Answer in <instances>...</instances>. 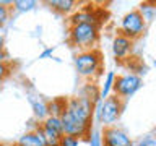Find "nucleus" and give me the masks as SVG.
I'll use <instances>...</instances> for the list:
<instances>
[{
	"mask_svg": "<svg viewBox=\"0 0 156 146\" xmlns=\"http://www.w3.org/2000/svg\"><path fill=\"white\" fill-rule=\"evenodd\" d=\"M94 120V102L88 97L76 94L68 97L65 110L60 115L63 135H72L76 138H88Z\"/></svg>",
	"mask_w": 156,
	"mask_h": 146,
	"instance_id": "nucleus-1",
	"label": "nucleus"
},
{
	"mask_svg": "<svg viewBox=\"0 0 156 146\" xmlns=\"http://www.w3.org/2000/svg\"><path fill=\"white\" fill-rule=\"evenodd\" d=\"M124 109H125V102L119 99L117 96L111 94L104 101H98L94 104V120L102 128L112 127L120 120Z\"/></svg>",
	"mask_w": 156,
	"mask_h": 146,
	"instance_id": "nucleus-2",
	"label": "nucleus"
},
{
	"mask_svg": "<svg viewBox=\"0 0 156 146\" xmlns=\"http://www.w3.org/2000/svg\"><path fill=\"white\" fill-rule=\"evenodd\" d=\"M76 73L85 80L94 81L98 76L102 75V55L98 49L91 50H80L73 58Z\"/></svg>",
	"mask_w": 156,
	"mask_h": 146,
	"instance_id": "nucleus-3",
	"label": "nucleus"
},
{
	"mask_svg": "<svg viewBox=\"0 0 156 146\" xmlns=\"http://www.w3.org/2000/svg\"><path fill=\"white\" fill-rule=\"evenodd\" d=\"M68 42L80 50H91L96 49L99 42V26L90 23L73 24L68 29Z\"/></svg>",
	"mask_w": 156,
	"mask_h": 146,
	"instance_id": "nucleus-4",
	"label": "nucleus"
},
{
	"mask_svg": "<svg viewBox=\"0 0 156 146\" xmlns=\"http://www.w3.org/2000/svg\"><path fill=\"white\" fill-rule=\"evenodd\" d=\"M143 88V78L135 71H125L122 75L115 76L112 94L117 96L122 101H129L132 96H135Z\"/></svg>",
	"mask_w": 156,
	"mask_h": 146,
	"instance_id": "nucleus-5",
	"label": "nucleus"
},
{
	"mask_svg": "<svg viewBox=\"0 0 156 146\" xmlns=\"http://www.w3.org/2000/svg\"><path fill=\"white\" fill-rule=\"evenodd\" d=\"M148 28V24L143 21V18L140 16V13L136 10H132V12L125 13L124 18L120 19V34L125 37H129L130 41H135V39L141 37Z\"/></svg>",
	"mask_w": 156,
	"mask_h": 146,
	"instance_id": "nucleus-6",
	"label": "nucleus"
},
{
	"mask_svg": "<svg viewBox=\"0 0 156 146\" xmlns=\"http://www.w3.org/2000/svg\"><path fill=\"white\" fill-rule=\"evenodd\" d=\"M101 140L102 146H130L132 138L125 130L119 128L117 125L104 127L101 130Z\"/></svg>",
	"mask_w": 156,
	"mask_h": 146,
	"instance_id": "nucleus-7",
	"label": "nucleus"
},
{
	"mask_svg": "<svg viewBox=\"0 0 156 146\" xmlns=\"http://www.w3.org/2000/svg\"><path fill=\"white\" fill-rule=\"evenodd\" d=\"M111 49H112V55H114L115 60L124 62L132 55V52H133V41H130L129 37H125V36H122L120 33H117L114 36V39H112Z\"/></svg>",
	"mask_w": 156,
	"mask_h": 146,
	"instance_id": "nucleus-8",
	"label": "nucleus"
},
{
	"mask_svg": "<svg viewBox=\"0 0 156 146\" xmlns=\"http://www.w3.org/2000/svg\"><path fill=\"white\" fill-rule=\"evenodd\" d=\"M81 23H90V24H96L99 26V16H98L96 10L93 8H83V10H78L70 16V26L73 24H81Z\"/></svg>",
	"mask_w": 156,
	"mask_h": 146,
	"instance_id": "nucleus-9",
	"label": "nucleus"
},
{
	"mask_svg": "<svg viewBox=\"0 0 156 146\" xmlns=\"http://www.w3.org/2000/svg\"><path fill=\"white\" fill-rule=\"evenodd\" d=\"M18 146H46L41 133V123H39L34 130H29L26 133H23L18 140Z\"/></svg>",
	"mask_w": 156,
	"mask_h": 146,
	"instance_id": "nucleus-10",
	"label": "nucleus"
},
{
	"mask_svg": "<svg viewBox=\"0 0 156 146\" xmlns=\"http://www.w3.org/2000/svg\"><path fill=\"white\" fill-rule=\"evenodd\" d=\"M29 104L33 109V115L37 122H42L46 117H49L47 114V101L41 96H29Z\"/></svg>",
	"mask_w": 156,
	"mask_h": 146,
	"instance_id": "nucleus-11",
	"label": "nucleus"
},
{
	"mask_svg": "<svg viewBox=\"0 0 156 146\" xmlns=\"http://www.w3.org/2000/svg\"><path fill=\"white\" fill-rule=\"evenodd\" d=\"M46 5H49L52 10H55L60 15H68L76 10V2L75 0H47Z\"/></svg>",
	"mask_w": 156,
	"mask_h": 146,
	"instance_id": "nucleus-12",
	"label": "nucleus"
},
{
	"mask_svg": "<svg viewBox=\"0 0 156 146\" xmlns=\"http://www.w3.org/2000/svg\"><path fill=\"white\" fill-rule=\"evenodd\" d=\"M136 12L140 13V16L143 18V21L146 24H150L156 18V5H154V2H141L140 7L136 8Z\"/></svg>",
	"mask_w": 156,
	"mask_h": 146,
	"instance_id": "nucleus-13",
	"label": "nucleus"
},
{
	"mask_svg": "<svg viewBox=\"0 0 156 146\" xmlns=\"http://www.w3.org/2000/svg\"><path fill=\"white\" fill-rule=\"evenodd\" d=\"M115 71H106V76H104V83L102 86L99 88V101H104L106 97H109L112 94V88H114V81H115Z\"/></svg>",
	"mask_w": 156,
	"mask_h": 146,
	"instance_id": "nucleus-14",
	"label": "nucleus"
},
{
	"mask_svg": "<svg viewBox=\"0 0 156 146\" xmlns=\"http://www.w3.org/2000/svg\"><path fill=\"white\" fill-rule=\"evenodd\" d=\"M65 97H55V99L47 102V114L51 117H60L62 112L65 110Z\"/></svg>",
	"mask_w": 156,
	"mask_h": 146,
	"instance_id": "nucleus-15",
	"label": "nucleus"
},
{
	"mask_svg": "<svg viewBox=\"0 0 156 146\" xmlns=\"http://www.w3.org/2000/svg\"><path fill=\"white\" fill-rule=\"evenodd\" d=\"M78 94L88 97V99H91L96 104V102L99 101V86H98L94 81H88V83H85V86L80 89Z\"/></svg>",
	"mask_w": 156,
	"mask_h": 146,
	"instance_id": "nucleus-16",
	"label": "nucleus"
},
{
	"mask_svg": "<svg viewBox=\"0 0 156 146\" xmlns=\"http://www.w3.org/2000/svg\"><path fill=\"white\" fill-rule=\"evenodd\" d=\"M12 7L16 13H29L37 7V2L36 0H13Z\"/></svg>",
	"mask_w": 156,
	"mask_h": 146,
	"instance_id": "nucleus-17",
	"label": "nucleus"
},
{
	"mask_svg": "<svg viewBox=\"0 0 156 146\" xmlns=\"http://www.w3.org/2000/svg\"><path fill=\"white\" fill-rule=\"evenodd\" d=\"M41 133H42V138H44L46 146H58L60 138H62L60 133H57V131H54V130H49L42 125H41Z\"/></svg>",
	"mask_w": 156,
	"mask_h": 146,
	"instance_id": "nucleus-18",
	"label": "nucleus"
},
{
	"mask_svg": "<svg viewBox=\"0 0 156 146\" xmlns=\"http://www.w3.org/2000/svg\"><path fill=\"white\" fill-rule=\"evenodd\" d=\"M13 0H0V28L10 19Z\"/></svg>",
	"mask_w": 156,
	"mask_h": 146,
	"instance_id": "nucleus-19",
	"label": "nucleus"
},
{
	"mask_svg": "<svg viewBox=\"0 0 156 146\" xmlns=\"http://www.w3.org/2000/svg\"><path fill=\"white\" fill-rule=\"evenodd\" d=\"M41 125H42V127H46V128H49V130H54V131H57V133L63 135L60 117H51V115H49V117H46V119L41 122Z\"/></svg>",
	"mask_w": 156,
	"mask_h": 146,
	"instance_id": "nucleus-20",
	"label": "nucleus"
},
{
	"mask_svg": "<svg viewBox=\"0 0 156 146\" xmlns=\"http://www.w3.org/2000/svg\"><path fill=\"white\" fill-rule=\"evenodd\" d=\"M130 146H156L154 133H148V135L140 136V138H136V140H132Z\"/></svg>",
	"mask_w": 156,
	"mask_h": 146,
	"instance_id": "nucleus-21",
	"label": "nucleus"
},
{
	"mask_svg": "<svg viewBox=\"0 0 156 146\" xmlns=\"http://www.w3.org/2000/svg\"><path fill=\"white\" fill-rule=\"evenodd\" d=\"M88 146H102L101 130L99 128H91L90 135H88Z\"/></svg>",
	"mask_w": 156,
	"mask_h": 146,
	"instance_id": "nucleus-22",
	"label": "nucleus"
},
{
	"mask_svg": "<svg viewBox=\"0 0 156 146\" xmlns=\"http://www.w3.org/2000/svg\"><path fill=\"white\" fill-rule=\"evenodd\" d=\"M80 143H81V140H80V138H76V136H72V135H62L58 146H80Z\"/></svg>",
	"mask_w": 156,
	"mask_h": 146,
	"instance_id": "nucleus-23",
	"label": "nucleus"
},
{
	"mask_svg": "<svg viewBox=\"0 0 156 146\" xmlns=\"http://www.w3.org/2000/svg\"><path fill=\"white\" fill-rule=\"evenodd\" d=\"M10 75V65L7 62H0V80H5Z\"/></svg>",
	"mask_w": 156,
	"mask_h": 146,
	"instance_id": "nucleus-24",
	"label": "nucleus"
},
{
	"mask_svg": "<svg viewBox=\"0 0 156 146\" xmlns=\"http://www.w3.org/2000/svg\"><path fill=\"white\" fill-rule=\"evenodd\" d=\"M54 52H55V47H47L39 54V58H41V60H44V58H52Z\"/></svg>",
	"mask_w": 156,
	"mask_h": 146,
	"instance_id": "nucleus-25",
	"label": "nucleus"
},
{
	"mask_svg": "<svg viewBox=\"0 0 156 146\" xmlns=\"http://www.w3.org/2000/svg\"><path fill=\"white\" fill-rule=\"evenodd\" d=\"M0 50H5V36H3V33H0Z\"/></svg>",
	"mask_w": 156,
	"mask_h": 146,
	"instance_id": "nucleus-26",
	"label": "nucleus"
},
{
	"mask_svg": "<svg viewBox=\"0 0 156 146\" xmlns=\"http://www.w3.org/2000/svg\"><path fill=\"white\" fill-rule=\"evenodd\" d=\"M7 58H8L7 52H5V50H0V62H7Z\"/></svg>",
	"mask_w": 156,
	"mask_h": 146,
	"instance_id": "nucleus-27",
	"label": "nucleus"
},
{
	"mask_svg": "<svg viewBox=\"0 0 156 146\" xmlns=\"http://www.w3.org/2000/svg\"><path fill=\"white\" fill-rule=\"evenodd\" d=\"M2 83H3V80H0V86H2Z\"/></svg>",
	"mask_w": 156,
	"mask_h": 146,
	"instance_id": "nucleus-28",
	"label": "nucleus"
},
{
	"mask_svg": "<svg viewBox=\"0 0 156 146\" xmlns=\"http://www.w3.org/2000/svg\"><path fill=\"white\" fill-rule=\"evenodd\" d=\"M13 146H18V144H13Z\"/></svg>",
	"mask_w": 156,
	"mask_h": 146,
	"instance_id": "nucleus-29",
	"label": "nucleus"
}]
</instances>
